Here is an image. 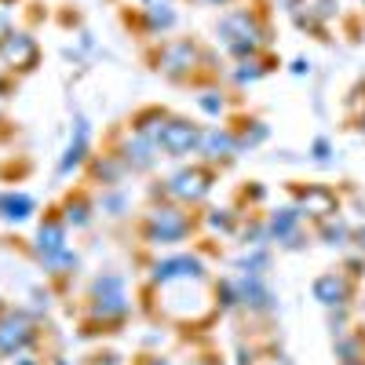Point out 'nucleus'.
Wrapping results in <instances>:
<instances>
[{
  "instance_id": "1",
  "label": "nucleus",
  "mask_w": 365,
  "mask_h": 365,
  "mask_svg": "<svg viewBox=\"0 0 365 365\" xmlns=\"http://www.w3.org/2000/svg\"><path fill=\"white\" fill-rule=\"evenodd\" d=\"M314 292H318L322 303H344V282L336 278V274H325V278H318Z\"/></svg>"
}]
</instances>
